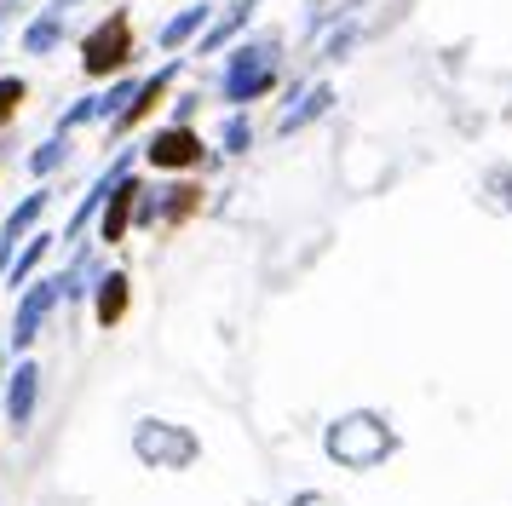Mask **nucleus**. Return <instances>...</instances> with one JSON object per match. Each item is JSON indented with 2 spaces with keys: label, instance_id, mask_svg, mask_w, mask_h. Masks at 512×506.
Here are the masks:
<instances>
[{
  "label": "nucleus",
  "instance_id": "21",
  "mask_svg": "<svg viewBox=\"0 0 512 506\" xmlns=\"http://www.w3.org/2000/svg\"><path fill=\"white\" fill-rule=\"evenodd\" d=\"M219 138H225V150H231V156H242V150L254 144V127H248V115L236 110L231 121H225V133H219Z\"/></svg>",
  "mask_w": 512,
  "mask_h": 506
},
{
  "label": "nucleus",
  "instance_id": "4",
  "mask_svg": "<svg viewBox=\"0 0 512 506\" xmlns=\"http://www.w3.org/2000/svg\"><path fill=\"white\" fill-rule=\"evenodd\" d=\"M127 58H133V23H127V12L104 18L93 35L81 41V69H87L93 81H104V75H110V69H121Z\"/></svg>",
  "mask_w": 512,
  "mask_h": 506
},
{
  "label": "nucleus",
  "instance_id": "18",
  "mask_svg": "<svg viewBox=\"0 0 512 506\" xmlns=\"http://www.w3.org/2000/svg\"><path fill=\"white\" fill-rule=\"evenodd\" d=\"M64 161H70V144H64V138H47V144L29 156V173H35V179H47V173H58Z\"/></svg>",
  "mask_w": 512,
  "mask_h": 506
},
{
  "label": "nucleus",
  "instance_id": "23",
  "mask_svg": "<svg viewBox=\"0 0 512 506\" xmlns=\"http://www.w3.org/2000/svg\"><path fill=\"white\" fill-rule=\"evenodd\" d=\"M70 12H75V0H47V18H58V23H64Z\"/></svg>",
  "mask_w": 512,
  "mask_h": 506
},
{
  "label": "nucleus",
  "instance_id": "8",
  "mask_svg": "<svg viewBox=\"0 0 512 506\" xmlns=\"http://www.w3.org/2000/svg\"><path fill=\"white\" fill-rule=\"evenodd\" d=\"M202 207V190L196 184H167V196H144L139 202V225H179Z\"/></svg>",
  "mask_w": 512,
  "mask_h": 506
},
{
  "label": "nucleus",
  "instance_id": "10",
  "mask_svg": "<svg viewBox=\"0 0 512 506\" xmlns=\"http://www.w3.org/2000/svg\"><path fill=\"white\" fill-rule=\"evenodd\" d=\"M139 202H144V184L139 179H121L116 196H110L104 213H98V236H104V242H121L127 225H133V213H139Z\"/></svg>",
  "mask_w": 512,
  "mask_h": 506
},
{
  "label": "nucleus",
  "instance_id": "17",
  "mask_svg": "<svg viewBox=\"0 0 512 506\" xmlns=\"http://www.w3.org/2000/svg\"><path fill=\"white\" fill-rule=\"evenodd\" d=\"M58 41H64V23L47 18V12H41V18H35V23L24 29V52H35V58H47V52H52Z\"/></svg>",
  "mask_w": 512,
  "mask_h": 506
},
{
  "label": "nucleus",
  "instance_id": "20",
  "mask_svg": "<svg viewBox=\"0 0 512 506\" xmlns=\"http://www.w3.org/2000/svg\"><path fill=\"white\" fill-rule=\"evenodd\" d=\"M24 98H29V87L18 81V75H0V127L18 115V104H24Z\"/></svg>",
  "mask_w": 512,
  "mask_h": 506
},
{
  "label": "nucleus",
  "instance_id": "7",
  "mask_svg": "<svg viewBox=\"0 0 512 506\" xmlns=\"http://www.w3.org/2000/svg\"><path fill=\"white\" fill-rule=\"evenodd\" d=\"M47 202H52L47 190H29L24 202L0 219V276L12 271V259H18V236H35V219L47 213Z\"/></svg>",
  "mask_w": 512,
  "mask_h": 506
},
{
  "label": "nucleus",
  "instance_id": "2",
  "mask_svg": "<svg viewBox=\"0 0 512 506\" xmlns=\"http://www.w3.org/2000/svg\"><path fill=\"white\" fill-rule=\"evenodd\" d=\"M271 87H277V41L265 35V41L236 46L231 64H225V75H219V98H225L231 110H242V104L265 98Z\"/></svg>",
  "mask_w": 512,
  "mask_h": 506
},
{
  "label": "nucleus",
  "instance_id": "11",
  "mask_svg": "<svg viewBox=\"0 0 512 506\" xmlns=\"http://www.w3.org/2000/svg\"><path fill=\"white\" fill-rule=\"evenodd\" d=\"M173 75H179V64H162V69H156V75H144V92H139V98H133V110H127V115H121V121H116V133H127V127H139L144 115H150V110H156V104H162V92L173 87Z\"/></svg>",
  "mask_w": 512,
  "mask_h": 506
},
{
  "label": "nucleus",
  "instance_id": "1",
  "mask_svg": "<svg viewBox=\"0 0 512 506\" xmlns=\"http://www.w3.org/2000/svg\"><path fill=\"white\" fill-rule=\"evenodd\" d=\"M323 449L340 460V466H351V472H369V466H380V460L397 449V437H392V426H386V414L357 409V414H340V420L328 426Z\"/></svg>",
  "mask_w": 512,
  "mask_h": 506
},
{
  "label": "nucleus",
  "instance_id": "14",
  "mask_svg": "<svg viewBox=\"0 0 512 506\" xmlns=\"http://www.w3.org/2000/svg\"><path fill=\"white\" fill-rule=\"evenodd\" d=\"M208 18H213L208 6H185L179 18H167V23H162V46H167V52H179L190 35H208Z\"/></svg>",
  "mask_w": 512,
  "mask_h": 506
},
{
  "label": "nucleus",
  "instance_id": "12",
  "mask_svg": "<svg viewBox=\"0 0 512 506\" xmlns=\"http://www.w3.org/2000/svg\"><path fill=\"white\" fill-rule=\"evenodd\" d=\"M93 311H98V328H116V322L127 317V276H121V271L98 276V288H93Z\"/></svg>",
  "mask_w": 512,
  "mask_h": 506
},
{
  "label": "nucleus",
  "instance_id": "13",
  "mask_svg": "<svg viewBox=\"0 0 512 506\" xmlns=\"http://www.w3.org/2000/svg\"><path fill=\"white\" fill-rule=\"evenodd\" d=\"M328 104H334V87H328V81H317V87L305 92L300 104H294V110H288V115L277 121V133H282V138H294L300 127H311L317 115H328Z\"/></svg>",
  "mask_w": 512,
  "mask_h": 506
},
{
  "label": "nucleus",
  "instance_id": "16",
  "mask_svg": "<svg viewBox=\"0 0 512 506\" xmlns=\"http://www.w3.org/2000/svg\"><path fill=\"white\" fill-rule=\"evenodd\" d=\"M47 248H52V230H35V236L24 242V253L12 259V271H6V282H12V288H29V276H35V265L47 259Z\"/></svg>",
  "mask_w": 512,
  "mask_h": 506
},
{
  "label": "nucleus",
  "instance_id": "19",
  "mask_svg": "<svg viewBox=\"0 0 512 506\" xmlns=\"http://www.w3.org/2000/svg\"><path fill=\"white\" fill-rule=\"evenodd\" d=\"M87 288H98V271H93V259L81 253V259L70 265V276H64V299H81Z\"/></svg>",
  "mask_w": 512,
  "mask_h": 506
},
{
  "label": "nucleus",
  "instance_id": "22",
  "mask_svg": "<svg viewBox=\"0 0 512 506\" xmlns=\"http://www.w3.org/2000/svg\"><path fill=\"white\" fill-rule=\"evenodd\" d=\"M351 35H357V29H351V23H346V29H340V35L328 41V58H340V52H346V46H351Z\"/></svg>",
  "mask_w": 512,
  "mask_h": 506
},
{
  "label": "nucleus",
  "instance_id": "3",
  "mask_svg": "<svg viewBox=\"0 0 512 506\" xmlns=\"http://www.w3.org/2000/svg\"><path fill=\"white\" fill-rule=\"evenodd\" d=\"M133 455L144 466H162V472H185L202 455V437L190 426H179V420H139L133 426Z\"/></svg>",
  "mask_w": 512,
  "mask_h": 506
},
{
  "label": "nucleus",
  "instance_id": "9",
  "mask_svg": "<svg viewBox=\"0 0 512 506\" xmlns=\"http://www.w3.org/2000/svg\"><path fill=\"white\" fill-rule=\"evenodd\" d=\"M35 403H41V368L24 357V363L12 368V386H6V414H12V426H18V432H29Z\"/></svg>",
  "mask_w": 512,
  "mask_h": 506
},
{
  "label": "nucleus",
  "instance_id": "15",
  "mask_svg": "<svg viewBox=\"0 0 512 506\" xmlns=\"http://www.w3.org/2000/svg\"><path fill=\"white\" fill-rule=\"evenodd\" d=\"M248 18H254V0H236V6H231L219 23H208V35L196 41V52H219V46L231 41L236 29H248Z\"/></svg>",
  "mask_w": 512,
  "mask_h": 506
},
{
  "label": "nucleus",
  "instance_id": "5",
  "mask_svg": "<svg viewBox=\"0 0 512 506\" xmlns=\"http://www.w3.org/2000/svg\"><path fill=\"white\" fill-rule=\"evenodd\" d=\"M64 299V276H41V282H29L24 299H18V317H12V351H29L35 334H41V322L52 317V305Z\"/></svg>",
  "mask_w": 512,
  "mask_h": 506
},
{
  "label": "nucleus",
  "instance_id": "6",
  "mask_svg": "<svg viewBox=\"0 0 512 506\" xmlns=\"http://www.w3.org/2000/svg\"><path fill=\"white\" fill-rule=\"evenodd\" d=\"M144 161L150 167H167V173L196 167L202 161V138L190 133V127H156V133L144 138Z\"/></svg>",
  "mask_w": 512,
  "mask_h": 506
}]
</instances>
